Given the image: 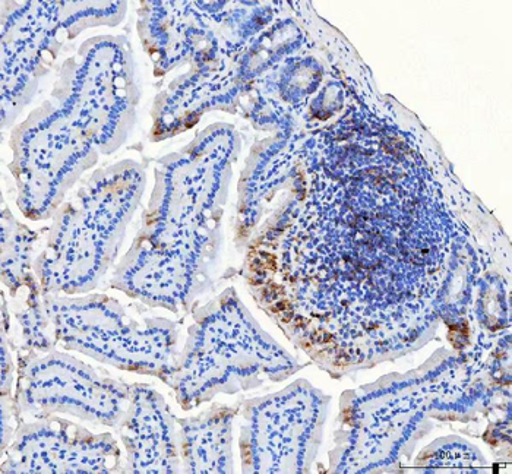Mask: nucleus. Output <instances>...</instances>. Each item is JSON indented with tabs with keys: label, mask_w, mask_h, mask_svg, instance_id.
<instances>
[{
	"label": "nucleus",
	"mask_w": 512,
	"mask_h": 474,
	"mask_svg": "<svg viewBox=\"0 0 512 474\" xmlns=\"http://www.w3.org/2000/svg\"><path fill=\"white\" fill-rule=\"evenodd\" d=\"M131 388L55 349L17 355L15 403L33 419L62 413L116 428L128 412Z\"/></svg>",
	"instance_id": "1"
},
{
	"label": "nucleus",
	"mask_w": 512,
	"mask_h": 474,
	"mask_svg": "<svg viewBox=\"0 0 512 474\" xmlns=\"http://www.w3.org/2000/svg\"><path fill=\"white\" fill-rule=\"evenodd\" d=\"M56 340L65 349L120 371L157 376L169 384L175 371L173 333L166 325L141 327L106 302L58 303L50 309Z\"/></svg>",
	"instance_id": "2"
},
{
	"label": "nucleus",
	"mask_w": 512,
	"mask_h": 474,
	"mask_svg": "<svg viewBox=\"0 0 512 474\" xmlns=\"http://www.w3.org/2000/svg\"><path fill=\"white\" fill-rule=\"evenodd\" d=\"M290 371L289 357L256 334L242 316L226 309L202 327L182 363L175 366L169 385L178 391L180 403L191 407L233 379L283 376Z\"/></svg>",
	"instance_id": "3"
},
{
	"label": "nucleus",
	"mask_w": 512,
	"mask_h": 474,
	"mask_svg": "<svg viewBox=\"0 0 512 474\" xmlns=\"http://www.w3.org/2000/svg\"><path fill=\"white\" fill-rule=\"evenodd\" d=\"M139 191V175L125 170L101 179L66 214L43 265V280L53 289H81L103 270L110 245Z\"/></svg>",
	"instance_id": "4"
},
{
	"label": "nucleus",
	"mask_w": 512,
	"mask_h": 474,
	"mask_svg": "<svg viewBox=\"0 0 512 474\" xmlns=\"http://www.w3.org/2000/svg\"><path fill=\"white\" fill-rule=\"evenodd\" d=\"M2 454V473H122V451L112 435L58 416L21 422Z\"/></svg>",
	"instance_id": "5"
},
{
	"label": "nucleus",
	"mask_w": 512,
	"mask_h": 474,
	"mask_svg": "<svg viewBox=\"0 0 512 474\" xmlns=\"http://www.w3.org/2000/svg\"><path fill=\"white\" fill-rule=\"evenodd\" d=\"M321 403L311 388L297 384L254 407L243 445L246 469L297 472L314 444Z\"/></svg>",
	"instance_id": "6"
},
{
	"label": "nucleus",
	"mask_w": 512,
	"mask_h": 474,
	"mask_svg": "<svg viewBox=\"0 0 512 474\" xmlns=\"http://www.w3.org/2000/svg\"><path fill=\"white\" fill-rule=\"evenodd\" d=\"M115 429L125 447L122 473L179 472L175 419L150 385H132L128 412Z\"/></svg>",
	"instance_id": "7"
},
{
	"label": "nucleus",
	"mask_w": 512,
	"mask_h": 474,
	"mask_svg": "<svg viewBox=\"0 0 512 474\" xmlns=\"http://www.w3.org/2000/svg\"><path fill=\"white\" fill-rule=\"evenodd\" d=\"M179 450L189 472H221L229 469L227 455V417H214L202 425H186L182 422Z\"/></svg>",
	"instance_id": "8"
},
{
	"label": "nucleus",
	"mask_w": 512,
	"mask_h": 474,
	"mask_svg": "<svg viewBox=\"0 0 512 474\" xmlns=\"http://www.w3.org/2000/svg\"><path fill=\"white\" fill-rule=\"evenodd\" d=\"M17 366H14L11 350L3 336L2 340V381H0V393L2 397H14V381H17Z\"/></svg>",
	"instance_id": "9"
}]
</instances>
